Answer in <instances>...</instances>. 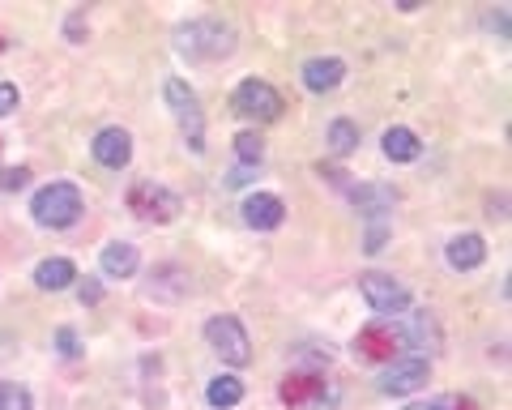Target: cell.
Returning a JSON list of instances; mask_svg holds the SVG:
<instances>
[{
    "instance_id": "obj_21",
    "label": "cell",
    "mask_w": 512,
    "mask_h": 410,
    "mask_svg": "<svg viewBox=\"0 0 512 410\" xmlns=\"http://www.w3.org/2000/svg\"><path fill=\"white\" fill-rule=\"evenodd\" d=\"M359 146V124L355 120H333L329 124V150L333 154H350Z\"/></svg>"
},
{
    "instance_id": "obj_23",
    "label": "cell",
    "mask_w": 512,
    "mask_h": 410,
    "mask_svg": "<svg viewBox=\"0 0 512 410\" xmlns=\"http://www.w3.org/2000/svg\"><path fill=\"white\" fill-rule=\"evenodd\" d=\"M0 410H35V398H30L26 385L0 381Z\"/></svg>"
},
{
    "instance_id": "obj_30",
    "label": "cell",
    "mask_w": 512,
    "mask_h": 410,
    "mask_svg": "<svg viewBox=\"0 0 512 410\" xmlns=\"http://www.w3.org/2000/svg\"><path fill=\"white\" fill-rule=\"evenodd\" d=\"M406 410H448V402H414V406H406Z\"/></svg>"
},
{
    "instance_id": "obj_6",
    "label": "cell",
    "mask_w": 512,
    "mask_h": 410,
    "mask_svg": "<svg viewBox=\"0 0 512 410\" xmlns=\"http://www.w3.org/2000/svg\"><path fill=\"white\" fill-rule=\"evenodd\" d=\"M205 342H210L214 351L222 355V364H231V368H244V364H252V342H248V329L239 325L235 317H214V321H205Z\"/></svg>"
},
{
    "instance_id": "obj_20",
    "label": "cell",
    "mask_w": 512,
    "mask_h": 410,
    "mask_svg": "<svg viewBox=\"0 0 512 410\" xmlns=\"http://www.w3.org/2000/svg\"><path fill=\"white\" fill-rule=\"evenodd\" d=\"M205 402H210L214 410H231L244 402V381L239 376H218V381H210V389H205Z\"/></svg>"
},
{
    "instance_id": "obj_27",
    "label": "cell",
    "mask_w": 512,
    "mask_h": 410,
    "mask_svg": "<svg viewBox=\"0 0 512 410\" xmlns=\"http://www.w3.org/2000/svg\"><path fill=\"white\" fill-rule=\"evenodd\" d=\"M77 295H82V304H99V299H103V282H82V291H77Z\"/></svg>"
},
{
    "instance_id": "obj_31",
    "label": "cell",
    "mask_w": 512,
    "mask_h": 410,
    "mask_svg": "<svg viewBox=\"0 0 512 410\" xmlns=\"http://www.w3.org/2000/svg\"><path fill=\"white\" fill-rule=\"evenodd\" d=\"M448 406H453V410H478L470 398H453V402H448Z\"/></svg>"
},
{
    "instance_id": "obj_29",
    "label": "cell",
    "mask_w": 512,
    "mask_h": 410,
    "mask_svg": "<svg viewBox=\"0 0 512 410\" xmlns=\"http://www.w3.org/2000/svg\"><path fill=\"white\" fill-rule=\"evenodd\" d=\"M82 22H86V13H73L69 18V39L77 43V35H82Z\"/></svg>"
},
{
    "instance_id": "obj_4",
    "label": "cell",
    "mask_w": 512,
    "mask_h": 410,
    "mask_svg": "<svg viewBox=\"0 0 512 410\" xmlns=\"http://www.w3.org/2000/svg\"><path fill=\"white\" fill-rule=\"evenodd\" d=\"M231 107H235V116L265 124V120H278L286 103H282V94L269 86V82H261V77H248V82H239V86H235Z\"/></svg>"
},
{
    "instance_id": "obj_25",
    "label": "cell",
    "mask_w": 512,
    "mask_h": 410,
    "mask_svg": "<svg viewBox=\"0 0 512 410\" xmlns=\"http://www.w3.org/2000/svg\"><path fill=\"white\" fill-rule=\"evenodd\" d=\"M56 342H60V355H64V359H77V355H82V346H77V334H73L69 325H64L60 334H56Z\"/></svg>"
},
{
    "instance_id": "obj_24",
    "label": "cell",
    "mask_w": 512,
    "mask_h": 410,
    "mask_svg": "<svg viewBox=\"0 0 512 410\" xmlns=\"http://www.w3.org/2000/svg\"><path fill=\"white\" fill-rule=\"evenodd\" d=\"M18 103H22V94H18V86H9V82H0V116H9V112H18Z\"/></svg>"
},
{
    "instance_id": "obj_15",
    "label": "cell",
    "mask_w": 512,
    "mask_h": 410,
    "mask_svg": "<svg viewBox=\"0 0 512 410\" xmlns=\"http://www.w3.org/2000/svg\"><path fill=\"white\" fill-rule=\"evenodd\" d=\"M397 334H402V342L419 346V351H440V325L431 312H410L406 329H397Z\"/></svg>"
},
{
    "instance_id": "obj_10",
    "label": "cell",
    "mask_w": 512,
    "mask_h": 410,
    "mask_svg": "<svg viewBox=\"0 0 512 410\" xmlns=\"http://www.w3.org/2000/svg\"><path fill=\"white\" fill-rule=\"evenodd\" d=\"M90 150H94V159L111 171H124L133 163V137H128V129H103L90 141Z\"/></svg>"
},
{
    "instance_id": "obj_26",
    "label": "cell",
    "mask_w": 512,
    "mask_h": 410,
    "mask_svg": "<svg viewBox=\"0 0 512 410\" xmlns=\"http://www.w3.org/2000/svg\"><path fill=\"white\" fill-rule=\"evenodd\" d=\"M26 180H30L26 167H9L5 176H0V188H5V193H13V188H26Z\"/></svg>"
},
{
    "instance_id": "obj_8",
    "label": "cell",
    "mask_w": 512,
    "mask_h": 410,
    "mask_svg": "<svg viewBox=\"0 0 512 410\" xmlns=\"http://www.w3.org/2000/svg\"><path fill=\"white\" fill-rule=\"evenodd\" d=\"M397 351H402V334L393 325H367L355 338V355L367 364H393Z\"/></svg>"
},
{
    "instance_id": "obj_5",
    "label": "cell",
    "mask_w": 512,
    "mask_h": 410,
    "mask_svg": "<svg viewBox=\"0 0 512 410\" xmlns=\"http://www.w3.org/2000/svg\"><path fill=\"white\" fill-rule=\"evenodd\" d=\"M128 210H133L141 223H171L184 205H180V197H175L171 188L154 184V180H137L133 188H128Z\"/></svg>"
},
{
    "instance_id": "obj_12",
    "label": "cell",
    "mask_w": 512,
    "mask_h": 410,
    "mask_svg": "<svg viewBox=\"0 0 512 410\" xmlns=\"http://www.w3.org/2000/svg\"><path fill=\"white\" fill-rule=\"evenodd\" d=\"M444 257H448V265H453V270H478V265L487 261V240L478 231H466V235H453V240H448V248H444Z\"/></svg>"
},
{
    "instance_id": "obj_2",
    "label": "cell",
    "mask_w": 512,
    "mask_h": 410,
    "mask_svg": "<svg viewBox=\"0 0 512 410\" xmlns=\"http://www.w3.org/2000/svg\"><path fill=\"white\" fill-rule=\"evenodd\" d=\"M175 47L192 60H222V56L235 52V30L227 22H218V18H197V22L180 26Z\"/></svg>"
},
{
    "instance_id": "obj_3",
    "label": "cell",
    "mask_w": 512,
    "mask_h": 410,
    "mask_svg": "<svg viewBox=\"0 0 512 410\" xmlns=\"http://www.w3.org/2000/svg\"><path fill=\"white\" fill-rule=\"evenodd\" d=\"M163 94H167L171 116H175V124H180V133H184V141H188V150L201 154V150H205V112H201L197 90H192L184 77H171Z\"/></svg>"
},
{
    "instance_id": "obj_18",
    "label": "cell",
    "mask_w": 512,
    "mask_h": 410,
    "mask_svg": "<svg viewBox=\"0 0 512 410\" xmlns=\"http://www.w3.org/2000/svg\"><path fill=\"white\" fill-rule=\"evenodd\" d=\"M350 201H355L359 214H384L397 205V188L389 184H355L350 188Z\"/></svg>"
},
{
    "instance_id": "obj_11",
    "label": "cell",
    "mask_w": 512,
    "mask_h": 410,
    "mask_svg": "<svg viewBox=\"0 0 512 410\" xmlns=\"http://www.w3.org/2000/svg\"><path fill=\"white\" fill-rule=\"evenodd\" d=\"M282 218H286V201L278 193H252L244 201V223L256 231H274L282 227Z\"/></svg>"
},
{
    "instance_id": "obj_19",
    "label": "cell",
    "mask_w": 512,
    "mask_h": 410,
    "mask_svg": "<svg viewBox=\"0 0 512 410\" xmlns=\"http://www.w3.org/2000/svg\"><path fill=\"white\" fill-rule=\"evenodd\" d=\"M73 278H77V265L69 257H47L35 270V287L39 291H64V287H73Z\"/></svg>"
},
{
    "instance_id": "obj_16",
    "label": "cell",
    "mask_w": 512,
    "mask_h": 410,
    "mask_svg": "<svg viewBox=\"0 0 512 410\" xmlns=\"http://www.w3.org/2000/svg\"><path fill=\"white\" fill-rule=\"evenodd\" d=\"M137 265H141L137 244H124V240L107 244V248H103V257H99V270H103L107 278H133V274H137Z\"/></svg>"
},
{
    "instance_id": "obj_28",
    "label": "cell",
    "mask_w": 512,
    "mask_h": 410,
    "mask_svg": "<svg viewBox=\"0 0 512 410\" xmlns=\"http://www.w3.org/2000/svg\"><path fill=\"white\" fill-rule=\"evenodd\" d=\"M367 252H380L384 248V227H372V231H367V244H363Z\"/></svg>"
},
{
    "instance_id": "obj_14",
    "label": "cell",
    "mask_w": 512,
    "mask_h": 410,
    "mask_svg": "<svg viewBox=\"0 0 512 410\" xmlns=\"http://www.w3.org/2000/svg\"><path fill=\"white\" fill-rule=\"evenodd\" d=\"M320 393H325V381H320L316 372H291L282 381V389H278V398L286 402V406H308V402H316Z\"/></svg>"
},
{
    "instance_id": "obj_22",
    "label": "cell",
    "mask_w": 512,
    "mask_h": 410,
    "mask_svg": "<svg viewBox=\"0 0 512 410\" xmlns=\"http://www.w3.org/2000/svg\"><path fill=\"white\" fill-rule=\"evenodd\" d=\"M235 154H239V163L244 167H256L265 159V137L261 133H239L235 137Z\"/></svg>"
},
{
    "instance_id": "obj_9",
    "label": "cell",
    "mask_w": 512,
    "mask_h": 410,
    "mask_svg": "<svg viewBox=\"0 0 512 410\" xmlns=\"http://www.w3.org/2000/svg\"><path fill=\"white\" fill-rule=\"evenodd\" d=\"M427 376H431L427 359H393V368L380 376V393H389V398H406V393L427 385Z\"/></svg>"
},
{
    "instance_id": "obj_13",
    "label": "cell",
    "mask_w": 512,
    "mask_h": 410,
    "mask_svg": "<svg viewBox=\"0 0 512 410\" xmlns=\"http://www.w3.org/2000/svg\"><path fill=\"white\" fill-rule=\"evenodd\" d=\"M346 82V60L338 56H316L303 65V86L312 94H325V90H338Z\"/></svg>"
},
{
    "instance_id": "obj_17",
    "label": "cell",
    "mask_w": 512,
    "mask_h": 410,
    "mask_svg": "<svg viewBox=\"0 0 512 410\" xmlns=\"http://www.w3.org/2000/svg\"><path fill=\"white\" fill-rule=\"evenodd\" d=\"M423 154V141L414 129H406V124H393L389 133H384V159L393 163H414Z\"/></svg>"
},
{
    "instance_id": "obj_1",
    "label": "cell",
    "mask_w": 512,
    "mask_h": 410,
    "mask_svg": "<svg viewBox=\"0 0 512 410\" xmlns=\"http://www.w3.org/2000/svg\"><path fill=\"white\" fill-rule=\"evenodd\" d=\"M86 201H82V188L69 184V180H56L35 193V201H30V214H35L39 227H52V231H64L73 227L77 218H82Z\"/></svg>"
},
{
    "instance_id": "obj_7",
    "label": "cell",
    "mask_w": 512,
    "mask_h": 410,
    "mask_svg": "<svg viewBox=\"0 0 512 410\" xmlns=\"http://www.w3.org/2000/svg\"><path fill=\"white\" fill-rule=\"evenodd\" d=\"M359 291L367 299V308L380 312V317H393V312H402L410 304V295H406L402 282H397L393 274H380V270L359 274Z\"/></svg>"
}]
</instances>
